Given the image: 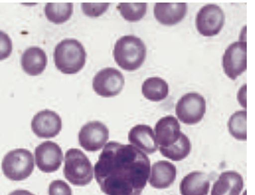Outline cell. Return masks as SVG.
I'll return each instance as SVG.
<instances>
[{"mask_svg": "<svg viewBox=\"0 0 255 195\" xmlns=\"http://www.w3.org/2000/svg\"><path fill=\"white\" fill-rule=\"evenodd\" d=\"M225 74L236 80L247 69V43L245 41L232 43L225 50L222 59Z\"/></svg>", "mask_w": 255, "mask_h": 195, "instance_id": "8", "label": "cell"}, {"mask_svg": "<svg viewBox=\"0 0 255 195\" xmlns=\"http://www.w3.org/2000/svg\"><path fill=\"white\" fill-rule=\"evenodd\" d=\"M47 65V55L40 47H29L22 55V68L27 75L33 77L40 75L44 72Z\"/></svg>", "mask_w": 255, "mask_h": 195, "instance_id": "19", "label": "cell"}, {"mask_svg": "<svg viewBox=\"0 0 255 195\" xmlns=\"http://www.w3.org/2000/svg\"><path fill=\"white\" fill-rule=\"evenodd\" d=\"M180 124L175 117H163L156 123L155 137L158 148H169L175 144L181 134Z\"/></svg>", "mask_w": 255, "mask_h": 195, "instance_id": "13", "label": "cell"}, {"mask_svg": "<svg viewBox=\"0 0 255 195\" xmlns=\"http://www.w3.org/2000/svg\"><path fill=\"white\" fill-rule=\"evenodd\" d=\"M244 185V180L240 173L225 171L213 185L211 195H240Z\"/></svg>", "mask_w": 255, "mask_h": 195, "instance_id": "17", "label": "cell"}, {"mask_svg": "<svg viewBox=\"0 0 255 195\" xmlns=\"http://www.w3.org/2000/svg\"><path fill=\"white\" fill-rule=\"evenodd\" d=\"M210 190V180L206 174L201 171L192 172L181 180V195H208Z\"/></svg>", "mask_w": 255, "mask_h": 195, "instance_id": "18", "label": "cell"}, {"mask_svg": "<svg viewBox=\"0 0 255 195\" xmlns=\"http://www.w3.org/2000/svg\"><path fill=\"white\" fill-rule=\"evenodd\" d=\"M163 157L173 162H180L185 160L192 151V144L189 138L181 133L180 139L175 144L169 148H158Z\"/></svg>", "mask_w": 255, "mask_h": 195, "instance_id": "21", "label": "cell"}, {"mask_svg": "<svg viewBox=\"0 0 255 195\" xmlns=\"http://www.w3.org/2000/svg\"><path fill=\"white\" fill-rule=\"evenodd\" d=\"M206 111L203 96L197 93H188L180 98L176 105V114L181 122L195 125L203 120Z\"/></svg>", "mask_w": 255, "mask_h": 195, "instance_id": "6", "label": "cell"}, {"mask_svg": "<svg viewBox=\"0 0 255 195\" xmlns=\"http://www.w3.org/2000/svg\"><path fill=\"white\" fill-rule=\"evenodd\" d=\"M31 129L40 138H53L61 132V118L56 112L43 110L34 116L31 121Z\"/></svg>", "mask_w": 255, "mask_h": 195, "instance_id": "12", "label": "cell"}, {"mask_svg": "<svg viewBox=\"0 0 255 195\" xmlns=\"http://www.w3.org/2000/svg\"><path fill=\"white\" fill-rule=\"evenodd\" d=\"M1 169L4 176L10 181L26 180L34 171L33 155L26 149L9 151L2 160Z\"/></svg>", "mask_w": 255, "mask_h": 195, "instance_id": "5", "label": "cell"}, {"mask_svg": "<svg viewBox=\"0 0 255 195\" xmlns=\"http://www.w3.org/2000/svg\"><path fill=\"white\" fill-rule=\"evenodd\" d=\"M230 134L238 141L247 140V112L238 111L230 118L228 123Z\"/></svg>", "mask_w": 255, "mask_h": 195, "instance_id": "23", "label": "cell"}, {"mask_svg": "<svg viewBox=\"0 0 255 195\" xmlns=\"http://www.w3.org/2000/svg\"><path fill=\"white\" fill-rule=\"evenodd\" d=\"M49 195H73L72 190L64 181L55 180L49 185Z\"/></svg>", "mask_w": 255, "mask_h": 195, "instance_id": "27", "label": "cell"}, {"mask_svg": "<svg viewBox=\"0 0 255 195\" xmlns=\"http://www.w3.org/2000/svg\"><path fill=\"white\" fill-rule=\"evenodd\" d=\"M110 6L109 3L82 4V9L84 14L89 17H98L106 12Z\"/></svg>", "mask_w": 255, "mask_h": 195, "instance_id": "25", "label": "cell"}, {"mask_svg": "<svg viewBox=\"0 0 255 195\" xmlns=\"http://www.w3.org/2000/svg\"><path fill=\"white\" fill-rule=\"evenodd\" d=\"M142 94L144 98L151 101H161L168 96L169 86L161 78H149L142 86Z\"/></svg>", "mask_w": 255, "mask_h": 195, "instance_id": "20", "label": "cell"}, {"mask_svg": "<svg viewBox=\"0 0 255 195\" xmlns=\"http://www.w3.org/2000/svg\"><path fill=\"white\" fill-rule=\"evenodd\" d=\"M147 6L146 3H120L117 10L124 19L134 22L143 19L146 13Z\"/></svg>", "mask_w": 255, "mask_h": 195, "instance_id": "24", "label": "cell"}, {"mask_svg": "<svg viewBox=\"0 0 255 195\" xmlns=\"http://www.w3.org/2000/svg\"><path fill=\"white\" fill-rule=\"evenodd\" d=\"M8 195H35L25 190H17L11 192Z\"/></svg>", "mask_w": 255, "mask_h": 195, "instance_id": "28", "label": "cell"}, {"mask_svg": "<svg viewBox=\"0 0 255 195\" xmlns=\"http://www.w3.org/2000/svg\"><path fill=\"white\" fill-rule=\"evenodd\" d=\"M128 139L132 146L146 155L153 154L158 150L153 130L149 125L140 124L134 126L128 132Z\"/></svg>", "mask_w": 255, "mask_h": 195, "instance_id": "14", "label": "cell"}, {"mask_svg": "<svg viewBox=\"0 0 255 195\" xmlns=\"http://www.w3.org/2000/svg\"><path fill=\"white\" fill-rule=\"evenodd\" d=\"M125 79L120 71L113 68L103 69L93 79V87L98 95L112 98L123 91Z\"/></svg>", "mask_w": 255, "mask_h": 195, "instance_id": "9", "label": "cell"}, {"mask_svg": "<svg viewBox=\"0 0 255 195\" xmlns=\"http://www.w3.org/2000/svg\"><path fill=\"white\" fill-rule=\"evenodd\" d=\"M224 11L219 6L209 4L197 13L195 25L199 33L206 37H212L221 31L225 24Z\"/></svg>", "mask_w": 255, "mask_h": 195, "instance_id": "7", "label": "cell"}, {"mask_svg": "<svg viewBox=\"0 0 255 195\" xmlns=\"http://www.w3.org/2000/svg\"><path fill=\"white\" fill-rule=\"evenodd\" d=\"M84 46L75 39H66L55 48L54 60L57 70L66 75L77 74L86 63Z\"/></svg>", "mask_w": 255, "mask_h": 195, "instance_id": "3", "label": "cell"}, {"mask_svg": "<svg viewBox=\"0 0 255 195\" xmlns=\"http://www.w3.org/2000/svg\"><path fill=\"white\" fill-rule=\"evenodd\" d=\"M109 128L98 121H90L84 125L79 134L80 146L89 152L100 151L109 141Z\"/></svg>", "mask_w": 255, "mask_h": 195, "instance_id": "10", "label": "cell"}, {"mask_svg": "<svg viewBox=\"0 0 255 195\" xmlns=\"http://www.w3.org/2000/svg\"><path fill=\"white\" fill-rule=\"evenodd\" d=\"M63 174L66 180L76 187L90 184L94 176L90 160L83 151L76 148L66 151Z\"/></svg>", "mask_w": 255, "mask_h": 195, "instance_id": "4", "label": "cell"}, {"mask_svg": "<svg viewBox=\"0 0 255 195\" xmlns=\"http://www.w3.org/2000/svg\"><path fill=\"white\" fill-rule=\"evenodd\" d=\"M12 41L10 36L0 31V61L7 59L12 52Z\"/></svg>", "mask_w": 255, "mask_h": 195, "instance_id": "26", "label": "cell"}, {"mask_svg": "<svg viewBox=\"0 0 255 195\" xmlns=\"http://www.w3.org/2000/svg\"><path fill=\"white\" fill-rule=\"evenodd\" d=\"M176 176L175 165L166 160H160L151 166L148 181L155 189L165 190L174 184Z\"/></svg>", "mask_w": 255, "mask_h": 195, "instance_id": "15", "label": "cell"}, {"mask_svg": "<svg viewBox=\"0 0 255 195\" xmlns=\"http://www.w3.org/2000/svg\"><path fill=\"white\" fill-rule=\"evenodd\" d=\"M187 12L186 3H157L153 10L155 19L165 26H173L180 22Z\"/></svg>", "mask_w": 255, "mask_h": 195, "instance_id": "16", "label": "cell"}, {"mask_svg": "<svg viewBox=\"0 0 255 195\" xmlns=\"http://www.w3.org/2000/svg\"><path fill=\"white\" fill-rule=\"evenodd\" d=\"M34 156L36 166L44 173H53L58 171L63 161V153L61 147L50 141L43 142L36 147Z\"/></svg>", "mask_w": 255, "mask_h": 195, "instance_id": "11", "label": "cell"}, {"mask_svg": "<svg viewBox=\"0 0 255 195\" xmlns=\"http://www.w3.org/2000/svg\"><path fill=\"white\" fill-rule=\"evenodd\" d=\"M146 54L145 44L137 36H124L115 45V61L119 67L128 72L138 70L145 61Z\"/></svg>", "mask_w": 255, "mask_h": 195, "instance_id": "2", "label": "cell"}, {"mask_svg": "<svg viewBox=\"0 0 255 195\" xmlns=\"http://www.w3.org/2000/svg\"><path fill=\"white\" fill-rule=\"evenodd\" d=\"M148 156L131 144H106L94 165V177L107 195H141L150 175Z\"/></svg>", "mask_w": 255, "mask_h": 195, "instance_id": "1", "label": "cell"}, {"mask_svg": "<svg viewBox=\"0 0 255 195\" xmlns=\"http://www.w3.org/2000/svg\"><path fill=\"white\" fill-rule=\"evenodd\" d=\"M45 14L50 22L56 24H63L72 17V3H48L44 9Z\"/></svg>", "mask_w": 255, "mask_h": 195, "instance_id": "22", "label": "cell"}]
</instances>
